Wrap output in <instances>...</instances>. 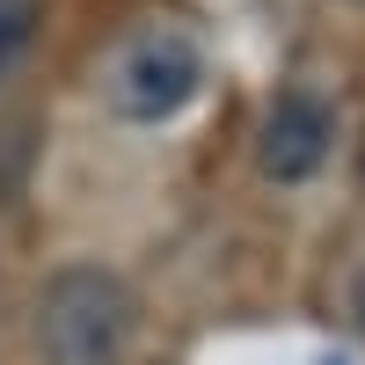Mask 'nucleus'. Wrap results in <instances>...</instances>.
<instances>
[{"instance_id": "f257e3e1", "label": "nucleus", "mask_w": 365, "mask_h": 365, "mask_svg": "<svg viewBox=\"0 0 365 365\" xmlns=\"http://www.w3.org/2000/svg\"><path fill=\"white\" fill-rule=\"evenodd\" d=\"M197 88H205V44L182 22L125 29L96 66V96L125 125H168V117H182L197 103Z\"/></svg>"}, {"instance_id": "f03ea898", "label": "nucleus", "mask_w": 365, "mask_h": 365, "mask_svg": "<svg viewBox=\"0 0 365 365\" xmlns=\"http://www.w3.org/2000/svg\"><path fill=\"white\" fill-rule=\"evenodd\" d=\"M37 344L51 365H117L132 344V292L96 263H73L37 292Z\"/></svg>"}, {"instance_id": "7ed1b4c3", "label": "nucleus", "mask_w": 365, "mask_h": 365, "mask_svg": "<svg viewBox=\"0 0 365 365\" xmlns=\"http://www.w3.org/2000/svg\"><path fill=\"white\" fill-rule=\"evenodd\" d=\"M329 146H336V110H329L314 88H285V96L270 103V117H263L256 161H263L270 182H307L329 161Z\"/></svg>"}, {"instance_id": "20e7f679", "label": "nucleus", "mask_w": 365, "mask_h": 365, "mask_svg": "<svg viewBox=\"0 0 365 365\" xmlns=\"http://www.w3.org/2000/svg\"><path fill=\"white\" fill-rule=\"evenodd\" d=\"M37 22H44V0H0V88L22 73L29 44H37Z\"/></svg>"}, {"instance_id": "39448f33", "label": "nucleus", "mask_w": 365, "mask_h": 365, "mask_svg": "<svg viewBox=\"0 0 365 365\" xmlns=\"http://www.w3.org/2000/svg\"><path fill=\"white\" fill-rule=\"evenodd\" d=\"M351 314H358V329H365V270H358V285H351Z\"/></svg>"}]
</instances>
